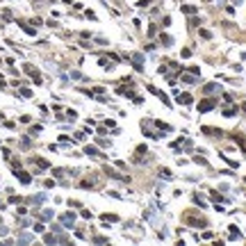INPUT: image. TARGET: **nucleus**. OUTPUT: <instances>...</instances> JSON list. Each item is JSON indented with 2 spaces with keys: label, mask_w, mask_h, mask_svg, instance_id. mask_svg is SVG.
Instances as JSON below:
<instances>
[{
  "label": "nucleus",
  "mask_w": 246,
  "mask_h": 246,
  "mask_svg": "<svg viewBox=\"0 0 246 246\" xmlns=\"http://www.w3.org/2000/svg\"><path fill=\"white\" fill-rule=\"evenodd\" d=\"M46 241H48V244H55V241H59V239H57V237H52V235H46Z\"/></svg>",
  "instance_id": "8"
},
{
  "label": "nucleus",
  "mask_w": 246,
  "mask_h": 246,
  "mask_svg": "<svg viewBox=\"0 0 246 246\" xmlns=\"http://www.w3.org/2000/svg\"><path fill=\"white\" fill-rule=\"evenodd\" d=\"M212 107H214V100H203V102L198 105L200 112H207V109H212Z\"/></svg>",
  "instance_id": "4"
},
{
  "label": "nucleus",
  "mask_w": 246,
  "mask_h": 246,
  "mask_svg": "<svg viewBox=\"0 0 246 246\" xmlns=\"http://www.w3.org/2000/svg\"><path fill=\"white\" fill-rule=\"evenodd\" d=\"M84 153H87V155H98V150L93 148V146H87V148H84Z\"/></svg>",
  "instance_id": "7"
},
{
  "label": "nucleus",
  "mask_w": 246,
  "mask_h": 246,
  "mask_svg": "<svg viewBox=\"0 0 246 246\" xmlns=\"http://www.w3.org/2000/svg\"><path fill=\"white\" fill-rule=\"evenodd\" d=\"M180 102H182V105H189V102H191V96H187V93L180 96Z\"/></svg>",
  "instance_id": "5"
},
{
  "label": "nucleus",
  "mask_w": 246,
  "mask_h": 246,
  "mask_svg": "<svg viewBox=\"0 0 246 246\" xmlns=\"http://www.w3.org/2000/svg\"><path fill=\"white\" fill-rule=\"evenodd\" d=\"M41 219H52V212H50V210H46L43 214H41Z\"/></svg>",
  "instance_id": "10"
},
{
  "label": "nucleus",
  "mask_w": 246,
  "mask_h": 246,
  "mask_svg": "<svg viewBox=\"0 0 246 246\" xmlns=\"http://www.w3.org/2000/svg\"><path fill=\"white\" fill-rule=\"evenodd\" d=\"M159 173H162V178H171V173H169V169H159Z\"/></svg>",
  "instance_id": "9"
},
{
  "label": "nucleus",
  "mask_w": 246,
  "mask_h": 246,
  "mask_svg": "<svg viewBox=\"0 0 246 246\" xmlns=\"http://www.w3.org/2000/svg\"><path fill=\"white\" fill-rule=\"evenodd\" d=\"M182 82H187V84H194L196 77H191V75H182Z\"/></svg>",
  "instance_id": "6"
},
{
  "label": "nucleus",
  "mask_w": 246,
  "mask_h": 246,
  "mask_svg": "<svg viewBox=\"0 0 246 246\" xmlns=\"http://www.w3.org/2000/svg\"><path fill=\"white\" fill-rule=\"evenodd\" d=\"M36 164H39L41 169H46V166H48V162H46V159H36Z\"/></svg>",
  "instance_id": "11"
},
{
  "label": "nucleus",
  "mask_w": 246,
  "mask_h": 246,
  "mask_svg": "<svg viewBox=\"0 0 246 246\" xmlns=\"http://www.w3.org/2000/svg\"><path fill=\"white\" fill-rule=\"evenodd\" d=\"M73 221H75V216H73L71 212H68V214H62V223H64V226H68V228H71Z\"/></svg>",
  "instance_id": "3"
},
{
  "label": "nucleus",
  "mask_w": 246,
  "mask_h": 246,
  "mask_svg": "<svg viewBox=\"0 0 246 246\" xmlns=\"http://www.w3.org/2000/svg\"><path fill=\"white\" fill-rule=\"evenodd\" d=\"M16 178H18V180H20V182H23V184H27V182H30V180H32V175H27L25 171H16Z\"/></svg>",
  "instance_id": "2"
},
{
  "label": "nucleus",
  "mask_w": 246,
  "mask_h": 246,
  "mask_svg": "<svg viewBox=\"0 0 246 246\" xmlns=\"http://www.w3.org/2000/svg\"><path fill=\"white\" fill-rule=\"evenodd\" d=\"M20 241H32V235H20Z\"/></svg>",
  "instance_id": "12"
},
{
  "label": "nucleus",
  "mask_w": 246,
  "mask_h": 246,
  "mask_svg": "<svg viewBox=\"0 0 246 246\" xmlns=\"http://www.w3.org/2000/svg\"><path fill=\"white\" fill-rule=\"evenodd\" d=\"M25 71L30 73L32 77H34V84H41V75H39V73H36V68H32L30 64H27V66H25Z\"/></svg>",
  "instance_id": "1"
}]
</instances>
